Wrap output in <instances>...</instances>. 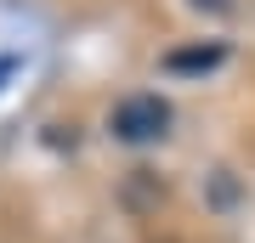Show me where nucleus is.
<instances>
[{
  "mask_svg": "<svg viewBox=\"0 0 255 243\" xmlns=\"http://www.w3.org/2000/svg\"><path fill=\"white\" fill-rule=\"evenodd\" d=\"M0 74H11V63H0Z\"/></svg>",
  "mask_w": 255,
  "mask_h": 243,
  "instance_id": "nucleus-3",
  "label": "nucleus"
},
{
  "mask_svg": "<svg viewBox=\"0 0 255 243\" xmlns=\"http://www.w3.org/2000/svg\"><path fill=\"white\" fill-rule=\"evenodd\" d=\"M221 57H227L221 45H187V51H170V57H164V68H170V74H204V68H216Z\"/></svg>",
  "mask_w": 255,
  "mask_h": 243,
  "instance_id": "nucleus-2",
  "label": "nucleus"
},
{
  "mask_svg": "<svg viewBox=\"0 0 255 243\" xmlns=\"http://www.w3.org/2000/svg\"><path fill=\"white\" fill-rule=\"evenodd\" d=\"M170 130V108L159 96H125L114 108V136L119 142H159Z\"/></svg>",
  "mask_w": 255,
  "mask_h": 243,
  "instance_id": "nucleus-1",
  "label": "nucleus"
}]
</instances>
